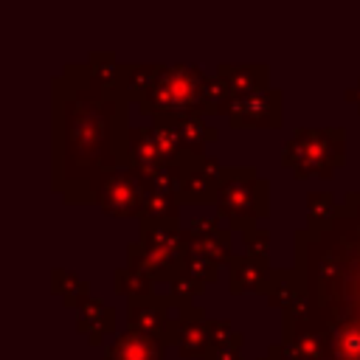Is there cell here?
Masks as SVG:
<instances>
[{
  "label": "cell",
  "instance_id": "2",
  "mask_svg": "<svg viewBox=\"0 0 360 360\" xmlns=\"http://www.w3.org/2000/svg\"><path fill=\"white\" fill-rule=\"evenodd\" d=\"M228 191H231V194H228V208H231V211L248 208V205L253 202V200H250V183H245V180H242V183H231Z\"/></svg>",
  "mask_w": 360,
  "mask_h": 360
},
{
  "label": "cell",
  "instance_id": "1",
  "mask_svg": "<svg viewBox=\"0 0 360 360\" xmlns=\"http://www.w3.org/2000/svg\"><path fill=\"white\" fill-rule=\"evenodd\" d=\"M158 357H160V352L155 349V343L146 335H127L107 354V360H158Z\"/></svg>",
  "mask_w": 360,
  "mask_h": 360
}]
</instances>
